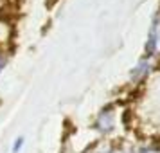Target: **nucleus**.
<instances>
[{"mask_svg":"<svg viewBox=\"0 0 160 153\" xmlns=\"http://www.w3.org/2000/svg\"><path fill=\"white\" fill-rule=\"evenodd\" d=\"M22 146H23V137H18L15 140V144H13V153H18L22 150Z\"/></svg>","mask_w":160,"mask_h":153,"instance_id":"obj_5","label":"nucleus"},{"mask_svg":"<svg viewBox=\"0 0 160 153\" xmlns=\"http://www.w3.org/2000/svg\"><path fill=\"white\" fill-rule=\"evenodd\" d=\"M160 47V22L155 20L151 25V31H149V36H148V43H146V58L148 59L149 56H153L155 52L158 51Z\"/></svg>","mask_w":160,"mask_h":153,"instance_id":"obj_1","label":"nucleus"},{"mask_svg":"<svg viewBox=\"0 0 160 153\" xmlns=\"http://www.w3.org/2000/svg\"><path fill=\"white\" fill-rule=\"evenodd\" d=\"M110 151H112V148H110L106 142H97V144H94L87 153H110Z\"/></svg>","mask_w":160,"mask_h":153,"instance_id":"obj_4","label":"nucleus"},{"mask_svg":"<svg viewBox=\"0 0 160 153\" xmlns=\"http://www.w3.org/2000/svg\"><path fill=\"white\" fill-rule=\"evenodd\" d=\"M4 65H6V52H4L2 49H0V72H2Z\"/></svg>","mask_w":160,"mask_h":153,"instance_id":"obj_6","label":"nucleus"},{"mask_svg":"<svg viewBox=\"0 0 160 153\" xmlns=\"http://www.w3.org/2000/svg\"><path fill=\"white\" fill-rule=\"evenodd\" d=\"M113 126H115V114L110 108L102 110L97 117V121H95V128L102 133H108V131L113 130Z\"/></svg>","mask_w":160,"mask_h":153,"instance_id":"obj_2","label":"nucleus"},{"mask_svg":"<svg viewBox=\"0 0 160 153\" xmlns=\"http://www.w3.org/2000/svg\"><path fill=\"white\" fill-rule=\"evenodd\" d=\"M149 69H151L149 61H148V59H140V63L133 69L131 78H133V79H138V78H142V76H146V74L149 72Z\"/></svg>","mask_w":160,"mask_h":153,"instance_id":"obj_3","label":"nucleus"}]
</instances>
